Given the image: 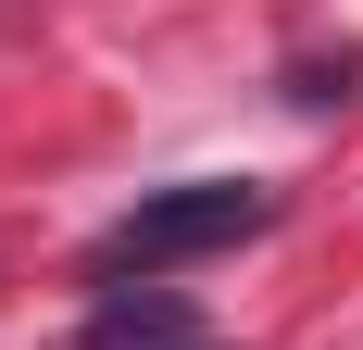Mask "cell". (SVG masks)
Listing matches in <instances>:
<instances>
[{
  "instance_id": "7a4b0ae2",
  "label": "cell",
  "mask_w": 363,
  "mask_h": 350,
  "mask_svg": "<svg viewBox=\"0 0 363 350\" xmlns=\"http://www.w3.org/2000/svg\"><path fill=\"white\" fill-rule=\"evenodd\" d=\"M88 350H201L176 288H101L88 300Z\"/></svg>"
},
{
  "instance_id": "6da1fadb",
  "label": "cell",
  "mask_w": 363,
  "mask_h": 350,
  "mask_svg": "<svg viewBox=\"0 0 363 350\" xmlns=\"http://www.w3.org/2000/svg\"><path fill=\"white\" fill-rule=\"evenodd\" d=\"M263 225H276V188H251V175H188V188H138V201H125L101 238H88V276H101V288H163L176 263H213V250L263 238Z\"/></svg>"
}]
</instances>
